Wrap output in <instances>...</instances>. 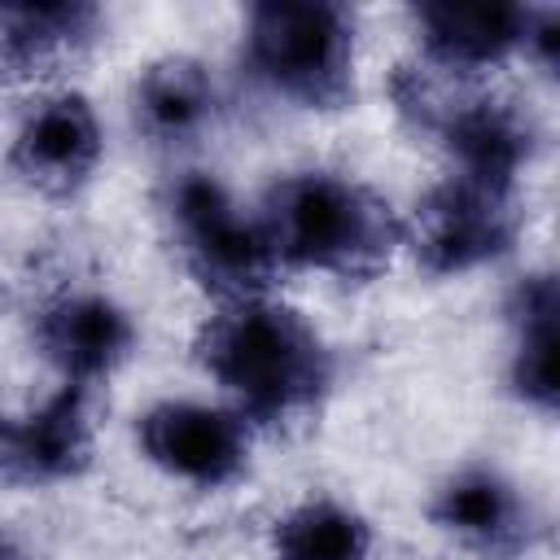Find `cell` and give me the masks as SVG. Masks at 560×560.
Listing matches in <instances>:
<instances>
[{"instance_id":"16","label":"cell","mask_w":560,"mask_h":560,"mask_svg":"<svg viewBox=\"0 0 560 560\" xmlns=\"http://www.w3.org/2000/svg\"><path fill=\"white\" fill-rule=\"evenodd\" d=\"M372 521L332 494H306L271 525V560H372Z\"/></svg>"},{"instance_id":"8","label":"cell","mask_w":560,"mask_h":560,"mask_svg":"<svg viewBox=\"0 0 560 560\" xmlns=\"http://www.w3.org/2000/svg\"><path fill=\"white\" fill-rule=\"evenodd\" d=\"M424 512L442 538L477 560H521L542 534V512L529 490L494 464H464L446 472Z\"/></svg>"},{"instance_id":"13","label":"cell","mask_w":560,"mask_h":560,"mask_svg":"<svg viewBox=\"0 0 560 560\" xmlns=\"http://www.w3.org/2000/svg\"><path fill=\"white\" fill-rule=\"evenodd\" d=\"M131 127L158 153L197 149L219 122V83L201 57L166 52L131 79Z\"/></svg>"},{"instance_id":"10","label":"cell","mask_w":560,"mask_h":560,"mask_svg":"<svg viewBox=\"0 0 560 560\" xmlns=\"http://www.w3.org/2000/svg\"><path fill=\"white\" fill-rule=\"evenodd\" d=\"M105 158L101 114L83 92H48L35 101L4 153L9 175L39 197H74Z\"/></svg>"},{"instance_id":"2","label":"cell","mask_w":560,"mask_h":560,"mask_svg":"<svg viewBox=\"0 0 560 560\" xmlns=\"http://www.w3.org/2000/svg\"><path fill=\"white\" fill-rule=\"evenodd\" d=\"M258 219L284 271H319L346 284L376 280L402 249V214L372 184L328 166L271 179Z\"/></svg>"},{"instance_id":"9","label":"cell","mask_w":560,"mask_h":560,"mask_svg":"<svg viewBox=\"0 0 560 560\" xmlns=\"http://www.w3.org/2000/svg\"><path fill=\"white\" fill-rule=\"evenodd\" d=\"M96 451V389L61 385L39 407L0 416V486L48 490L88 472Z\"/></svg>"},{"instance_id":"4","label":"cell","mask_w":560,"mask_h":560,"mask_svg":"<svg viewBox=\"0 0 560 560\" xmlns=\"http://www.w3.org/2000/svg\"><path fill=\"white\" fill-rule=\"evenodd\" d=\"M158 223L184 276L219 306L267 298L284 276L258 210H245L210 171H171L158 188Z\"/></svg>"},{"instance_id":"3","label":"cell","mask_w":560,"mask_h":560,"mask_svg":"<svg viewBox=\"0 0 560 560\" xmlns=\"http://www.w3.org/2000/svg\"><path fill=\"white\" fill-rule=\"evenodd\" d=\"M398 114L429 136L446 158L451 175L516 188V175L534 162L542 127L516 96L486 88L481 79H451L429 66H398L394 74Z\"/></svg>"},{"instance_id":"5","label":"cell","mask_w":560,"mask_h":560,"mask_svg":"<svg viewBox=\"0 0 560 560\" xmlns=\"http://www.w3.org/2000/svg\"><path fill=\"white\" fill-rule=\"evenodd\" d=\"M245 74L276 101L332 114L354 101L359 31L354 13L324 0H267L245 13Z\"/></svg>"},{"instance_id":"7","label":"cell","mask_w":560,"mask_h":560,"mask_svg":"<svg viewBox=\"0 0 560 560\" xmlns=\"http://www.w3.org/2000/svg\"><path fill=\"white\" fill-rule=\"evenodd\" d=\"M140 455L192 490H223L249 472L254 424L228 402L162 398L136 416Z\"/></svg>"},{"instance_id":"15","label":"cell","mask_w":560,"mask_h":560,"mask_svg":"<svg viewBox=\"0 0 560 560\" xmlns=\"http://www.w3.org/2000/svg\"><path fill=\"white\" fill-rule=\"evenodd\" d=\"M556 280L547 271L525 276L508 302V328H512V350H508V385L521 402L551 411L560 372H556Z\"/></svg>"},{"instance_id":"12","label":"cell","mask_w":560,"mask_h":560,"mask_svg":"<svg viewBox=\"0 0 560 560\" xmlns=\"http://www.w3.org/2000/svg\"><path fill=\"white\" fill-rule=\"evenodd\" d=\"M420 66L451 79H486L494 66L525 57L534 9L525 4H420L411 9Z\"/></svg>"},{"instance_id":"1","label":"cell","mask_w":560,"mask_h":560,"mask_svg":"<svg viewBox=\"0 0 560 560\" xmlns=\"http://www.w3.org/2000/svg\"><path fill=\"white\" fill-rule=\"evenodd\" d=\"M192 354L254 429H289L315 416L337 381L324 332L293 306L267 298L223 302L197 328Z\"/></svg>"},{"instance_id":"17","label":"cell","mask_w":560,"mask_h":560,"mask_svg":"<svg viewBox=\"0 0 560 560\" xmlns=\"http://www.w3.org/2000/svg\"><path fill=\"white\" fill-rule=\"evenodd\" d=\"M0 560H22V556H18L13 547H4V542H0Z\"/></svg>"},{"instance_id":"11","label":"cell","mask_w":560,"mask_h":560,"mask_svg":"<svg viewBox=\"0 0 560 560\" xmlns=\"http://www.w3.org/2000/svg\"><path fill=\"white\" fill-rule=\"evenodd\" d=\"M31 341L61 385H105L136 350L131 311L101 289H61L31 315Z\"/></svg>"},{"instance_id":"14","label":"cell","mask_w":560,"mask_h":560,"mask_svg":"<svg viewBox=\"0 0 560 560\" xmlns=\"http://www.w3.org/2000/svg\"><path fill=\"white\" fill-rule=\"evenodd\" d=\"M101 31V9L79 0H26L0 4V70L13 79H39L74 66Z\"/></svg>"},{"instance_id":"6","label":"cell","mask_w":560,"mask_h":560,"mask_svg":"<svg viewBox=\"0 0 560 560\" xmlns=\"http://www.w3.org/2000/svg\"><path fill=\"white\" fill-rule=\"evenodd\" d=\"M521 223L516 188L442 175L402 219V249L429 276H464L512 254Z\"/></svg>"}]
</instances>
